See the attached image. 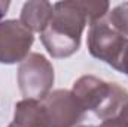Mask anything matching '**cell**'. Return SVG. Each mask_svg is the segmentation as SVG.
<instances>
[{
	"label": "cell",
	"mask_w": 128,
	"mask_h": 127,
	"mask_svg": "<svg viewBox=\"0 0 128 127\" xmlns=\"http://www.w3.org/2000/svg\"><path fill=\"white\" fill-rule=\"evenodd\" d=\"M86 24L88 18L79 0L57 2L49 26L40 33V40L51 57H70L79 49L80 36Z\"/></svg>",
	"instance_id": "obj_1"
},
{
	"label": "cell",
	"mask_w": 128,
	"mask_h": 127,
	"mask_svg": "<svg viewBox=\"0 0 128 127\" xmlns=\"http://www.w3.org/2000/svg\"><path fill=\"white\" fill-rule=\"evenodd\" d=\"M85 111H91L101 120L116 117L128 102V91L116 82H106L94 75L80 76L72 88Z\"/></svg>",
	"instance_id": "obj_2"
},
{
	"label": "cell",
	"mask_w": 128,
	"mask_h": 127,
	"mask_svg": "<svg viewBox=\"0 0 128 127\" xmlns=\"http://www.w3.org/2000/svg\"><path fill=\"white\" fill-rule=\"evenodd\" d=\"M18 87L24 99L42 102L51 93L55 73L52 63L39 52H32L18 67Z\"/></svg>",
	"instance_id": "obj_3"
},
{
	"label": "cell",
	"mask_w": 128,
	"mask_h": 127,
	"mask_svg": "<svg viewBox=\"0 0 128 127\" xmlns=\"http://www.w3.org/2000/svg\"><path fill=\"white\" fill-rule=\"evenodd\" d=\"M86 43L88 51L92 57L107 63L118 70L128 48V37L118 33L107 21L101 20L90 26Z\"/></svg>",
	"instance_id": "obj_4"
},
{
	"label": "cell",
	"mask_w": 128,
	"mask_h": 127,
	"mask_svg": "<svg viewBox=\"0 0 128 127\" xmlns=\"http://www.w3.org/2000/svg\"><path fill=\"white\" fill-rule=\"evenodd\" d=\"M48 127H78L85 118V109L70 90L51 91L42 100Z\"/></svg>",
	"instance_id": "obj_5"
},
{
	"label": "cell",
	"mask_w": 128,
	"mask_h": 127,
	"mask_svg": "<svg viewBox=\"0 0 128 127\" xmlns=\"http://www.w3.org/2000/svg\"><path fill=\"white\" fill-rule=\"evenodd\" d=\"M33 42V33L26 29L20 20L0 21V63H21L28 57Z\"/></svg>",
	"instance_id": "obj_6"
},
{
	"label": "cell",
	"mask_w": 128,
	"mask_h": 127,
	"mask_svg": "<svg viewBox=\"0 0 128 127\" xmlns=\"http://www.w3.org/2000/svg\"><path fill=\"white\" fill-rule=\"evenodd\" d=\"M54 15V5L45 0H32L24 3L20 23L32 33H43Z\"/></svg>",
	"instance_id": "obj_7"
},
{
	"label": "cell",
	"mask_w": 128,
	"mask_h": 127,
	"mask_svg": "<svg viewBox=\"0 0 128 127\" xmlns=\"http://www.w3.org/2000/svg\"><path fill=\"white\" fill-rule=\"evenodd\" d=\"M14 123L21 127H48L46 111L39 100L22 99L15 105Z\"/></svg>",
	"instance_id": "obj_8"
},
{
	"label": "cell",
	"mask_w": 128,
	"mask_h": 127,
	"mask_svg": "<svg viewBox=\"0 0 128 127\" xmlns=\"http://www.w3.org/2000/svg\"><path fill=\"white\" fill-rule=\"evenodd\" d=\"M80 2V6H82V9H84V12H85V15H86V18H88V24L90 26H92V24H96L98 21H101L104 17H106V14L109 12V8H110V5H109V2H94V0H79Z\"/></svg>",
	"instance_id": "obj_9"
},
{
	"label": "cell",
	"mask_w": 128,
	"mask_h": 127,
	"mask_svg": "<svg viewBox=\"0 0 128 127\" xmlns=\"http://www.w3.org/2000/svg\"><path fill=\"white\" fill-rule=\"evenodd\" d=\"M118 33L128 37V2H124L109 12L107 21Z\"/></svg>",
	"instance_id": "obj_10"
},
{
	"label": "cell",
	"mask_w": 128,
	"mask_h": 127,
	"mask_svg": "<svg viewBox=\"0 0 128 127\" xmlns=\"http://www.w3.org/2000/svg\"><path fill=\"white\" fill-rule=\"evenodd\" d=\"M100 127H128V126L116 115V117H112V118H109V120H104V121L100 124Z\"/></svg>",
	"instance_id": "obj_11"
},
{
	"label": "cell",
	"mask_w": 128,
	"mask_h": 127,
	"mask_svg": "<svg viewBox=\"0 0 128 127\" xmlns=\"http://www.w3.org/2000/svg\"><path fill=\"white\" fill-rule=\"evenodd\" d=\"M118 72L128 75V48L125 51V54H124V57H122V61L119 64V67H118Z\"/></svg>",
	"instance_id": "obj_12"
},
{
	"label": "cell",
	"mask_w": 128,
	"mask_h": 127,
	"mask_svg": "<svg viewBox=\"0 0 128 127\" xmlns=\"http://www.w3.org/2000/svg\"><path fill=\"white\" fill-rule=\"evenodd\" d=\"M118 117H119V118H121V120H122V121L128 126V102L122 106V108H121V111H119Z\"/></svg>",
	"instance_id": "obj_13"
},
{
	"label": "cell",
	"mask_w": 128,
	"mask_h": 127,
	"mask_svg": "<svg viewBox=\"0 0 128 127\" xmlns=\"http://www.w3.org/2000/svg\"><path fill=\"white\" fill-rule=\"evenodd\" d=\"M9 6H10L9 2H0V18L4 17V14H6V11L9 9Z\"/></svg>",
	"instance_id": "obj_14"
},
{
	"label": "cell",
	"mask_w": 128,
	"mask_h": 127,
	"mask_svg": "<svg viewBox=\"0 0 128 127\" xmlns=\"http://www.w3.org/2000/svg\"><path fill=\"white\" fill-rule=\"evenodd\" d=\"M8 127H21V126H18V124H15V123L12 121V123H10V124H9V126H8Z\"/></svg>",
	"instance_id": "obj_15"
},
{
	"label": "cell",
	"mask_w": 128,
	"mask_h": 127,
	"mask_svg": "<svg viewBox=\"0 0 128 127\" xmlns=\"http://www.w3.org/2000/svg\"><path fill=\"white\" fill-rule=\"evenodd\" d=\"M82 127H96V126H82Z\"/></svg>",
	"instance_id": "obj_16"
}]
</instances>
